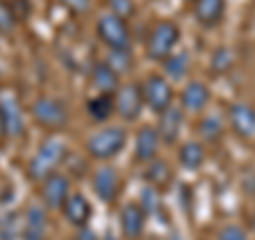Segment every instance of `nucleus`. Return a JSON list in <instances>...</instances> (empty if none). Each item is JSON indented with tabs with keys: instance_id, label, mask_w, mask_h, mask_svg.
Returning a JSON list of instances; mask_svg holds the SVG:
<instances>
[{
	"instance_id": "obj_37",
	"label": "nucleus",
	"mask_w": 255,
	"mask_h": 240,
	"mask_svg": "<svg viewBox=\"0 0 255 240\" xmlns=\"http://www.w3.org/2000/svg\"><path fill=\"white\" fill-rule=\"evenodd\" d=\"M185 2H189V4H196V2H198V0H185Z\"/></svg>"
},
{
	"instance_id": "obj_16",
	"label": "nucleus",
	"mask_w": 255,
	"mask_h": 240,
	"mask_svg": "<svg viewBox=\"0 0 255 240\" xmlns=\"http://www.w3.org/2000/svg\"><path fill=\"white\" fill-rule=\"evenodd\" d=\"M194 6V19L198 26L211 30L219 26L226 15V0H198Z\"/></svg>"
},
{
	"instance_id": "obj_31",
	"label": "nucleus",
	"mask_w": 255,
	"mask_h": 240,
	"mask_svg": "<svg viewBox=\"0 0 255 240\" xmlns=\"http://www.w3.org/2000/svg\"><path fill=\"white\" fill-rule=\"evenodd\" d=\"M217 240H249V238H247V232L241 226H236V223H230V226H223L221 228Z\"/></svg>"
},
{
	"instance_id": "obj_9",
	"label": "nucleus",
	"mask_w": 255,
	"mask_h": 240,
	"mask_svg": "<svg viewBox=\"0 0 255 240\" xmlns=\"http://www.w3.org/2000/svg\"><path fill=\"white\" fill-rule=\"evenodd\" d=\"M92 187L96 191L100 202L113 204L122 194V177H119L117 168L113 166H100L92 177Z\"/></svg>"
},
{
	"instance_id": "obj_4",
	"label": "nucleus",
	"mask_w": 255,
	"mask_h": 240,
	"mask_svg": "<svg viewBox=\"0 0 255 240\" xmlns=\"http://www.w3.org/2000/svg\"><path fill=\"white\" fill-rule=\"evenodd\" d=\"M32 119L41 127H45V130L58 132L68 125L70 115H68V107L60 98L41 96V98L32 102Z\"/></svg>"
},
{
	"instance_id": "obj_1",
	"label": "nucleus",
	"mask_w": 255,
	"mask_h": 240,
	"mask_svg": "<svg viewBox=\"0 0 255 240\" xmlns=\"http://www.w3.org/2000/svg\"><path fill=\"white\" fill-rule=\"evenodd\" d=\"M68 157L66 145L60 138H47L41 147L36 149V153L32 155L28 164V177L30 181L43 183L49 174L58 172V166Z\"/></svg>"
},
{
	"instance_id": "obj_32",
	"label": "nucleus",
	"mask_w": 255,
	"mask_h": 240,
	"mask_svg": "<svg viewBox=\"0 0 255 240\" xmlns=\"http://www.w3.org/2000/svg\"><path fill=\"white\" fill-rule=\"evenodd\" d=\"M11 11L15 15V19L19 21H26L30 17V13H32V4H30V0H11Z\"/></svg>"
},
{
	"instance_id": "obj_6",
	"label": "nucleus",
	"mask_w": 255,
	"mask_h": 240,
	"mask_svg": "<svg viewBox=\"0 0 255 240\" xmlns=\"http://www.w3.org/2000/svg\"><path fill=\"white\" fill-rule=\"evenodd\" d=\"M96 34L109 49H130V41H132L130 28H128L126 19L117 17L113 13H107L98 19Z\"/></svg>"
},
{
	"instance_id": "obj_15",
	"label": "nucleus",
	"mask_w": 255,
	"mask_h": 240,
	"mask_svg": "<svg viewBox=\"0 0 255 240\" xmlns=\"http://www.w3.org/2000/svg\"><path fill=\"white\" fill-rule=\"evenodd\" d=\"M64 219H66L73 228H87V223L92 219V204L90 200L85 198V194L81 191H75V194H70L66 204H64Z\"/></svg>"
},
{
	"instance_id": "obj_24",
	"label": "nucleus",
	"mask_w": 255,
	"mask_h": 240,
	"mask_svg": "<svg viewBox=\"0 0 255 240\" xmlns=\"http://www.w3.org/2000/svg\"><path fill=\"white\" fill-rule=\"evenodd\" d=\"M223 132H226V125L219 115H206L198 121V134L204 142H219Z\"/></svg>"
},
{
	"instance_id": "obj_30",
	"label": "nucleus",
	"mask_w": 255,
	"mask_h": 240,
	"mask_svg": "<svg viewBox=\"0 0 255 240\" xmlns=\"http://www.w3.org/2000/svg\"><path fill=\"white\" fill-rule=\"evenodd\" d=\"M15 234H17L15 215H4L0 219V240H15Z\"/></svg>"
},
{
	"instance_id": "obj_10",
	"label": "nucleus",
	"mask_w": 255,
	"mask_h": 240,
	"mask_svg": "<svg viewBox=\"0 0 255 240\" xmlns=\"http://www.w3.org/2000/svg\"><path fill=\"white\" fill-rule=\"evenodd\" d=\"M0 117H2L4 132L9 138H21L26 134V121H23L21 105L13 94H0Z\"/></svg>"
},
{
	"instance_id": "obj_7",
	"label": "nucleus",
	"mask_w": 255,
	"mask_h": 240,
	"mask_svg": "<svg viewBox=\"0 0 255 240\" xmlns=\"http://www.w3.org/2000/svg\"><path fill=\"white\" fill-rule=\"evenodd\" d=\"M115 109L124 121H136L145 109L140 83H126L115 92Z\"/></svg>"
},
{
	"instance_id": "obj_11",
	"label": "nucleus",
	"mask_w": 255,
	"mask_h": 240,
	"mask_svg": "<svg viewBox=\"0 0 255 240\" xmlns=\"http://www.w3.org/2000/svg\"><path fill=\"white\" fill-rule=\"evenodd\" d=\"M228 121L236 136L253 138L255 136V107L249 102H232L228 109Z\"/></svg>"
},
{
	"instance_id": "obj_17",
	"label": "nucleus",
	"mask_w": 255,
	"mask_h": 240,
	"mask_svg": "<svg viewBox=\"0 0 255 240\" xmlns=\"http://www.w3.org/2000/svg\"><path fill=\"white\" fill-rule=\"evenodd\" d=\"M157 134L162 138L164 145H174L181 136V127H183V111L177 107H170L168 111H164L157 119Z\"/></svg>"
},
{
	"instance_id": "obj_2",
	"label": "nucleus",
	"mask_w": 255,
	"mask_h": 240,
	"mask_svg": "<svg viewBox=\"0 0 255 240\" xmlns=\"http://www.w3.org/2000/svg\"><path fill=\"white\" fill-rule=\"evenodd\" d=\"M126 142H128V132L122 125H107L100 127L98 132H94L87 138L85 151L92 159L107 162V159H113L117 153H122Z\"/></svg>"
},
{
	"instance_id": "obj_22",
	"label": "nucleus",
	"mask_w": 255,
	"mask_h": 240,
	"mask_svg": "<svg viewBox=\"0 0 255 240\" xmlns=\"http://www.w3.org/2000/svg\"><path fill=\"white\" fill-rule=\"evenodd\" d=\"M142 179H145L151 187L164 189V187L172 181V170H170V166L166 164L164 159H153V162H149V164H147Z\"/></svg>"
},
{
	"instance_id": "obj_13",
	"label": "nucleus",
	"mask_w": 255,
	"mask_h": 240,
	"mask_svg": "<svg viewBox=\"0 0 255 240\" xmlns=\"http://www.w3.org/2000/svg\"><path fill=\"white\" fill-rule=\"evenodd\" d=\"M159 138L157 127L155 125H142L136 132V140H134V159L138 164H149L157 159V151H159Z\"/></svg>"
},
{
	"instance_id": "obj_18",
	"label": "nucleus",
	"mask_w": 255,
	"mask_h": 240,
	"mask_svg": "<svg viewBox=\"0 0 255 240\" xmlns=\"http://www.w3.org/2000/svg\"><path fill=\"white\" fill-rule=\"evenodd\" d=\"M92 83H94L96 90H98V94H115L119 87H122V85H119V75L109 66L105 60L94 64V68H92Z\"/></svg>"
},
{
	"instance_id": "obj_33",
	"label": "nucleus",
	"mask_w": 255,
	"mask_h": 240,
	"mask_svg": "<svg viewBox=\"0 0 255 240\" xmlns=\"http://www.w3.org/2000/svg\"><path fill=\"white\" fill-rule=\"evenodd\" d=\"M60 2L66 6V9L77 13V15L87 13V11H90V6H92V0H60Z\"/></svg>"
},
{
	"instance_id": "obj_38",
	"label": "nucleus",
	"mask_w": 255,
	"mask_h": 240,
	"mask_svg": "<svg viewBox=\"0 0 255 240\" xmlns=\"http://www.w3.org/2000/svg\"><path fill=\"white\" fill-rule=\"evenodd\" d=\"M4 2H6V0H4Z\"/></svg>"
},
{
	"instance_id": "obj_25",
	"label": "nucleus",
	"mask_w": 255,
	"mask_h": 240,
	"mask_svg": "<svg viewBox=\"0 0 255 240\" xmlns=\"http://www.w3.org/2000/svg\"><path fill=\"white\" fill-rule=\"evenodd\" d=\"M117 75L130 73L134 66V58H132V49H109V55L105 60Z\"/></svg>"
},
{
	"instance_id": "obj_12",
	"label": "nucleus",
	"mask_w": 255,
	"mask_h": 240,
	"mask_svg": "<svg viewBox=\"0 0 255 240\" xmlns=\"http://www.w3.org/2000/svg\"><path fill=\"white\" fill-rule=\"evenodd\" d=\"M147 213L138 202H128L119 211V226H122V234L128 240H138L145 232Z\"/></svg>"
},
{
	"instance_id": "obj_35",
	"label": "nucleus",
	"mask_w": 255,
	"mask_h": 240,
	"mask_svg": "<svg viewBox=\"0 0 255 240\" xmlns=\"http://www.w3.org/2000/svg\"><path fill=\"white\" fill-rule=\"evenodd\" d=\"M6 138V132H4V123H2V117H0V142Z\"/></svg>"
},
{
	"instance_id": "obj_29",
	"label": "nucleus",
	"mask_w": 255,
	"mask_h": 240,
	"mask_svg": "<svg viewBox=\"0 0 255 240\" xmlns=\"http://www.w3.org/2000/svg\"><path fill=\"white\" fill-rule=\"evenodd\" d=\"M142 209H145V213H155L159 209V194H157V189L155 187H151L147 185L145 189L140 191V202H138Z\"/></svg>"
},
{
	"instance_id": "obj_14",
	"label": "nucleus",
	"mask_w": 255,
	"mask_h": 240,
	"mask_svg": "<svg viewBox=\"0 0 255 240\" xmlns=\"http://www.w3.org/2000/svg\"><path fill=\"white\" fill-rule=\"evenodd\" d=\"M211 102V90L202 81H189L181 92V111L191 115H198L209 107Z\"/></svg>"
},
{
	"instance_id": "obj_21",
	"label": "nucleus",
	"mask_w": 255,
	"mask_h": 240,
	"mask_svg": "<svg viewBox=\"0 0 255 240\" xmlns=\"http://www.w3.org/2000/svg\"><path fill=\"white\" fill-rule=\"evenodd\" d=\"M206 159V151L200 140H187L179 147V164L185 170H200Z\"/></svg>"
},
{
	"instance_id": "obj_36",
	"label": "nucleus",
	"mask_w": 255,
	"mask_h": 240,
	"mask_svg": "<svg viewBox=\"0 0 255 240\" xmlns=\"http://www.w3.org/2000/svg\"><path fill=\"white\" fill-rule=\"evenodd\" d=\"M105 240H117V238H115V236H111V234H109V236H107Z\"/></svg>"
},
{
	"instance_id": "obj_27",
	"label": "nucleus",
	"mask_w": 255,
	"mask_h": 240,
	"mask_svg": "<svg viewBox=\"0 0 255 240\" xmlns=\"http://www.w3.org/2000/svg\"><path fill=\"white\" fill-rule=\"evenodd\" d=\"M107 6L111 9V13L117 15L122 19H130L134 13H136V6H134V0H107Z\"/></svg>"
},
{
	"instance_id": "obj_23",
	"label": "nucleus",
	"mask_w": 255,
	"mask_h": 240,
	"mask_svg": "<svg viewBox=\"0 0 255 240\" xmlns=\"http://www.w3.org/2000/svg\"><path fill=\"white\" fill-rule=\"evenodd\" d=\"M162 66H164V73L168 79L181 81L189 70V53L187 51H174L172 55H168V58L162 62Z\"/></svg>"
},
{
	"instance_id": "obj_5",
	"label": "nucleus",
	"mask_w": 255,
	"mask_h": 240,
	"mask_svg": "<svg viewBox=\"0 0 255 240\" xmlns=\"http://www.w3.org/2000/svg\"><path fill=\"white\" fill-rule=\"evenodd\" d=\"M140 87H142V98H145L147 109L153 111L155 115H162L164 111H168L172 107L174 90L166 77L153 73V75L145 77V81L140 83Z\"/></svg>"
},
{
	"instance_id": "obj_3",
	"label": "nucleus",
	"mask_w": 255,
	"mask_h": 240,
	"mask_svg": "<svg viewBox=\"0 0 255 240\" xmlns=\"http://www.w3.org/2000/svg\"><path fill=\"white\" fill-rule=\"evenodd\" d=\"M179 38H181V28L172 19L157 21L147 36V58L153 62H164L168 55L174 53Z\"/></svg>"
},
{
	"instance_id": "obj_28",
	"label": "nucleus",
	"mask_w": 255,
	"mask_h": 240,
	"mask_svg": "<svg viewBox=\"0 0 255 240\" xmlns=\"http://www.w3.org/2000/svg\"><path fill=\"white\" fill-rule=\"evenodd\" d=\"M15 26H17V19L11 11V4L0 0V34H13Z\"/></svg>"
},
{
	"instance_id": "obj_26",
	"label": "nucleus",
	"mask_w": 255,
	"mask_h": 240,
	"mask_svg": "<svg viewBox=\"0 0 255 240\" xmlns=\"http://www.w3.org/2000/svg\"><path fill=\"white\" fill-rule=\"evenodd\" d=\"M232 62H234L232 51H230L228 47H221V49H217L213 53L211 70H213V73H217V75H223V73H228V70L232 68Z\"/></svg>"
},
{
	"instance_id": "obj_20",
	"label": "nucleus",
	"mask_w": 255,
	"mask_h": 240,
	"mask_svg": "<svg viewBox=\"0 0 255 240\" xmlns=\"http://www.w3.org/2000/svg\"><path fill=\"white\" fill-rule=\"evenodd\" d=\"M47 213L43 206H30L23 219V240H47Z\"/></svg>"
},
{
	"instance_id": "obj_19",
	"label": "nucleus",
	"mask_w": 255,
	"mask_h": 240,
	"mask_svg": "<svg viewBox=\"0 0 255 240\" xmlns=\"http://www.w3.org/2000/svg\"><path fill=\"white\" fill-rule=\"evenodd\" d=\"M87 115H90L96 123H105L117 113L115 109V94H96L94 98L87 100Z\"/></svg>"
},
{
	"instance_id": "obj_8",
	"label": "nucleus",
	"mask_w": 255,
	"mask_h": 240,
	"mask_svg": "<svg viewBox=\"0 0 255 240\" xmlns=\"http://www.w3.org/2000/svg\"><path fill=\"white\" fill-rule=\"evenodd\" d=\"M70 194V181L64 172H53L41 183V198L49 211H62Z\"/></svg>"
},
{
	"instance_id": "obj_34",
	"label": "nucleus",
	"mask_w": 255,
	"mask_h": 240,
	"mask_svg": "<svg viewBox=\"0 0 255 240\" xmlns=\"http://www.w3.org/2000/svg\"><path fill=\"white\" fill-rule=\"evenodd\" d=\"M75 240H98V236H96L90 228H81L79 230V236Z\"/></svg>"
}]
</instances>
